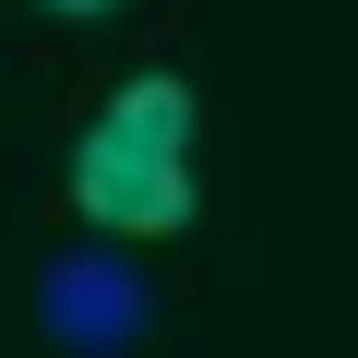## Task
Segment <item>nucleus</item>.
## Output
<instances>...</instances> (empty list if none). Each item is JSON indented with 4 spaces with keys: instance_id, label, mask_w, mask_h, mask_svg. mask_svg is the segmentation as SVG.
<instances>
[{
    "instance_id": "nucleus-1",
    "label": "nucleus",
    "mask_w": 358,
    "mask_h": 358,
    "mask_svg": "<svg viewBox=\"0 0 358 358\" xmlns=\"http://www.w3.org/2000/svg\"><path fill=\"white\" fill-rule=\"evenodd\" d=\"M192 84L179 72H131L84 143H72V215L120 251V239H179L192 227Z\"/></svg>"
},
{
    "instance_id": "nucleus-2",
    "label": "nucleus",
    "mask_w": 358,
    "mask_h": 358,
    "mask_svg": "<svg viewBox=\"0 0 358 358\" xmlns=\"http://www.w3.org/2000/svg\"><path fill=\"white\" fill-rule=\"evenodd\" d=\"M36 334H48L60 358H131V346L155 334V287H143V263L108 251V239L60 251V263L36 275Z\"/></svg>"
},
{
    "instance_id": "nucleus-3",
    "label": "nucleus",
    "mask_w": 358,
    "mask_h": 358,
    "mask_svg": "<svg viewBox=\"0 0 358 358\" xmlns=\"http://www.w3.org/2000/svg\"><path fill=\"white\" fill-rule=\"evenodd\" d=\"M48 13H72V24H84V13H120V0H48Z\"/></svg>"
}]
</instances>
